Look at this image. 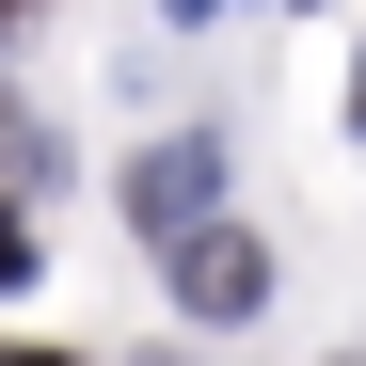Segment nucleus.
Returning <instances> with one entry per match:
<instances>
[{
	"label": "nucleus",
	"mask_w": 366,
	"mask_h": 366,
	"mask_svg": "<svg viewBox=\"0 0 366 366\" xmlns=\"http://www.w3.org/2000/svg\"><path fill=\"white\" fill-rule=\"evenodd\" d=\"M159 255H175V302H192L207 335H239V319L271 302V239H255V223H223V207H207L192 239H159Z\"/></svg>",
	"instance_id": "nucleus-1"
},
{
	"label": "nucleus",
	"mask_w": 366,
	"mask_h": 366,
	"mask_svg": "<svg viewBox=\"0 0 366 366\" xmlns=\"http://www.w3.org/2000/svg\"><path fill=\"white\" fill-rule=\"evenodd\" d=\"M0 366H64V350H16V335H0Z\"/></svg>",
	"instance_id": "nucleus-4"
},
{
	"label": "nucleus",
	"mask_w": 366,
	"mask_h": 366,
	"mask_svg": "<svg viewBox=\"0 0 366 366\" xmlns=\"http://www.w3.org/2000/svg\"><path fill=\"white\" fill-rule=\"evenodd\" d=\"M16 271H32V207L0 192V287H16Z\"/></svg>",
	"instance_id": "nucleus-3"
},
{
	"label": "nucleus",
	"mask_w": 366,
	"mask_h": 366,
	"mask_svg": "<svg viewBox=\"0 0 366 366\" xmlns=\"http://www.w3.org/2000/svg\"><path fill=\"white\" fill-rule=\"evenodd\" d=\"M350 128H366V64H350Z\"/></svg>",
	"instance_id": "nucleus-6"
},
{
	"label": "nucleus",
	"mask_w": 366,
	"mask_h": 366,
	"mask_svg": "<svg viewBox=\"0 0 366 366\" xmlns=\"http://www.w3.org/2000/svg\"><path fill=\"white\" fill-rule=\"evenodd\" d=\"M159 16H223V0H159Z\"/></svg>",
	"instance_id": "nucleus-5"
},
{
	"label": "nucleus",
	"mask_w": 366,
	"mask_h": 366,
	"mask_svg": "<svg viewBox=\"0 0 366 366\" xmlns=\"http://www.w3.org/2000/svg\"><path fill=\"white\" fill-rule=\"evenodd\" d=\"M112 192H128V223H144V239H192V223L223 207V144H207V128H175V144H144L128 175H112Z\"/></svg>",
	"instance_id": "nucleus-2"
}]
</instances>
